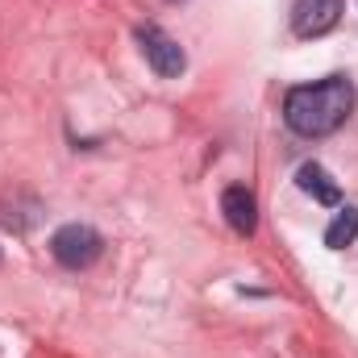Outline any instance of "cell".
I'll return each instance as SVG.
<instances>
[{"mask_svg": "<svg viewBox=\"0 0 358 358\" xmlns=\"http://www.w3.org/2000/svg\"><path fill=\"white\" fill-rule=\"evenodd\" d=\"M350 113H355V84L346 76L300 84L283 96V121L300 138H325V134L342 129Z\"/></svg>", "mask_w": 358, "mask_h": 358, "instance_id": "1", "label": "cell"}, {"mask_svg": "<svg viewBox=\"0 0 358 358\" xmlns=\"http://www.w3.org/2000/svg\"><path fill=\"white\" fill-rule=\"evenodd\" d=\"M50 255H55V263H59V267L84 271V267H92V263L104 255V238H100L92 225L71 221V225L55 229V238H50Z\"/></svg>", "mask_w": 358, "mask_h": 358, "instance_id": "2", "label": "cell"}, {"mask_svg": "<svg viewBox=\"0 0 358 358\" xmlns=\"http://www.w3.org/2000/svg\"><path fill=\"white\" fill-rule=\"evenodd\" d=\"M138 42H142L146 63L155 67V76H163V80H176V76H183L187 55H183V46H179L171 34H163L159 25H138Z\"/></svg>", "mask_w": 358, "mask_h": 358, "instance_id": "3", "label": "cell"}, {"mask_svg": "<svg viewBox=\"0 0 358 358\" xmlns=\"http://www.w3.org/2000/svg\"><path fill=\"white\" fill-rule=\"evenodd\" d=\"M346 13V0H296L292 4V34L296 38H325L338 29Z\"/></svg>", "mask_w": 358, "mask_h": 358, "instance_id": "4", "label": "cell"}, {"mask_svg": "<svg viewBox=\"0 0 358 358\" xmlns=\"http://www.w3.org/2000/svg\"><path fill=\"white\" fill-rule=\"evenodd\" d=\"M221 213H225L229 229L242 234V238H250V234L259 229V200H255V192L242 187V183H234V187L221 192Z\"/></svg>", "mask_w": 358, "mask_h": 358, "instance_id": "5", "label": "cell"}, {"mask_svg": "<svg viewBox=\"0 0 358 358\" xmlns=\"http://www.w3.org/2000/svg\"><path fill=\"white\" fill-rule=\"evenodd\" d=\"M296 183H300V192H308L317 204H329V208L342 204V187L329 179V171H325L321 163H304V167L296 171Z\"/></svg>", "mask_w": 358, "mask_h": 358, "instance_id": "6", "label": "cell"}, {"mask_svg": "<svg viewBox=\"0 0 358 358\" xmlns=\"http://www.w3.org/2000/svg\"><path fill=\"white\" fill-rule=\"evenodd\" d=\"M358 238V208H338V217L329 221V229H325V246L329 250H346L350 242Z\"/></svg>", "mask_w": 358, "mask_h": 358, "instance_id": "7", "label": "cell"}, {"mask_svg": "<svg viewBox=\"0 0 358 358\" xmlns=\"http://www.w3.org/2000/svg\"><path fill=\"white\" fill-rule=\"evenodd\" d=\"M171 4H179V0H171Z\"/></svg>", "mask_w": 358, "mask_h": 358, "instance_id": "8", "label": "cell"}]
</instances>
